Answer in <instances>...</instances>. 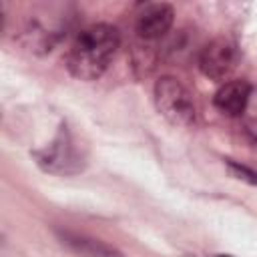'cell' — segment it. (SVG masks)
Instances as JSON below:
<instances>
[{"label": "cell", "instance_id": "obj_8", "mask_svg": "<svg viewBox=\"0 0 257 257\" xmlns=\"http://www.w3.org/2000/svg\"><path fill=\"white\" fill-rule=\"evenodd\" d=\"M227 165H229L231 173H233L237 179H241V181H247L249 185L257 187V173H255V171H251L249 167H245V165H239V163H235V161H229Z\"/></svg>", "mask_w": 257, "mask_h": 257}, {"label": "cell", "instance_id": "obj_4", "mask_svg": "<svg viewBox=\"0 0 257 257\" xmlns=\"http://www.w3.org/2000/svg\"><path fill=\"white\" fill-rule=\"evenodd\" d=\"M237 46L227 38H215L199 52V68L211 80H225L237 66Z\"/></svg>", "mask_w": 257, "mask_h": 257}, {"label": "cell", "instance_id": "obj_6", "mask_svg": "<svg viewBox=\"0 0 257 257\" xmlns=\"http://www.w3.org/2000/svg\"><path fill=\"white\" fill-rule=\"evenodd\" d=\"M251 84L247 80H229L215 92V106L227 116H241L247 108Z\"/></svg>", "mask_w": 257, "mask_h": 257}, {"label": "cell", "instance_id": "obj_3", "mask_svg": "<svg viewBox=\"0 0 257 257\" xmlns=\"http://www.w3.org/2000/svg\"><path fill=\"white\" fill-rule=\"evenodd\" d=\"M36 163L46 171V173H60V175H72L82 169V159L78 151L74 149L70 135L66 126L60 128L56 139L42 151L34 153Z\"/></svg>", "mask_w": 257, "mask_h": 257}, {"label": "cell", "instance_id": "obj_1", "mask_svg": "<svg viewBox=\"0 0 257 257\" xmlns=\"http://www.w3.org/2000/svg\"><path fill=\"white\" fill-rule=\"evenodd\" d=\"M120 34L110 24H94L82 30L66 54V68L78 80L98 78L112 60Z\"/></svg>", "mask_w": 257, "mask_h": 257}, {"label": "cell", "instance_id": "obj_7", "mask_svg": "<svg viewBox=\"0 0 257 257\" xmlns=\"http://www.w3.org/2000/svg\"><path fill=\"white\" fill-rule=\"evenodd\" d=\"M58 239L62 241V245H66L70 251H74L82 257H122V253L116 251L114 247L106 245L104 241L86 237V235H78V233H70V231H58Z\"/></svg>", "mask_w": 257, "mask_h": 257}, {"label": "cell", "instance_id": "obj_2", "mask_svg": "<svg viewBox=\"0 0 257 257\" xmlns=\"http://www.w3.org/2000/svg\"><path fill=\"white\" fill-rule=\"evenodd\" d=\"M155 104L157 110L175 126H191L197 118L195 102L189 90L173 76H161L155 82Z\"/></svg>", "mask_w": 257, "mask_h": 257}, {"label": "cell", "instance_id": "obj_5", "mask_svg": "<svg viewBox=\"0 0 257 257\" xmlns=\"http://www.w3.org/2000/svg\"><path fill=\"white\" fill-rule=\"evenodd\" d=\"M173 20H175V10L171 4H165V2L147 4L137 16L135 32L141 40L153 42V40L163 38L171 30Z\"/></svg>", "mask_w": 257, "mask_h": 257}, {"label": "cell", "instance_id": "obj_9", "mask_svg": "<svg viewBox=\"0 0 257 257\" xmlns=\"http://www.w3.org/2000/svg\"><path fill=\"white\" fill-rule=\"evenodd\" d=\"M245 131H247V135L251 137V141L257 143V120H249V122L245 124Z\"/></svg>", "mask_w": 257, "mask_h": 257}]
</instances>
